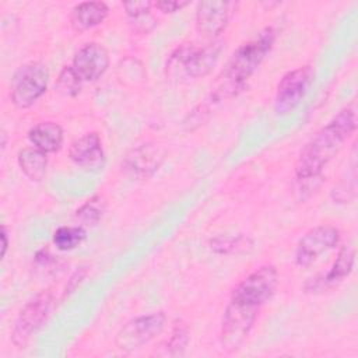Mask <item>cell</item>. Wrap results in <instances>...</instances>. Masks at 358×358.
<instances>
[{
	"label": "cell",
	"mask_w": 358,
	"mask_h": 358,
	"mask_svg": "<svg viewBox=\"0 0 358 358\" xmlns=\"http://www.w3.org/2000/svg\"><path fill=\"white\" fill-rule=\"evenodd\" d=\"M313 77L315 71L309 64L301 66L284 74L277 85L274 112L277 115H288L291 110H294L310 88Z\"/></svg>",
	"instance_id": "ba28073f"
},
{
	"label": "cell",
	"mask_w": 358,
	"mask_h": 358,
	"mask_svg": "<svg viewBox=\"0 0 358 358\" xmlns=\"http://www.w3.org/2000/svg\"><path fill=\"white\" fill-rule=\"evenodd\" d=\"M108 6L103 1H84L73 7L70 24L74 31L83 32L99 25L108 15Z\"/></svg>",
	"instance_id": "9a60e30c"
},
{
	"label": "cell",
	"mask_w": 358,
	"mask_h": 358,
	"mask_svg": "<svg viewBox=\"0 0 358 358\" xmlns=\"http://www.w3.org/2000/svg\"><path fill=\"white\" fill-rule=\"evenodd\" d=\"M260 308L229 298L221 322V345L227 352L236 351L248 338Z\"/></svg>",
	"instance_id": "277c9868"
},
{
	"label": "cell",
	"mask_w": 358,
	"mask_h": 358,
	"mask_svg": "<svg viewBox=\"0 0 358 358\" xmlns=\"http://www.w3.org/2000/svg\"><path fill=\"white\" fill-rule=\"evenodd\" d=\"M53 306L50 291H42L31 299L20 312L11 331V341L17 347H25L31 336L46 322Z\"/></svg>",
	"instance_id": "9c48e42d"
},
{
	"label": "cell",
	"mask_w": 358,
	"mask_h": 358,
	"mask_svg": "<svg viewBox=\"0 0 358 358\" xmlns=\"http://www.w3.org/2000/svg\"><path fill=\"white\" fill-rule=\"evenodd\" d=\"M355 129L357 109L355 105L351 103L341 109L302 148L295 164L296 179L315 180L320 176L322 171L340 152Z\"/></svg>",
	"instance_id": "6da1fadb"
},
{
	"label": "cell",
	"mask_w": 358,
	"mask_h": 358,
	"mask_svg": "<svg viewBox=\"0 0 358 358\" xmlns=\"http://www.w3.org/2000/svg\"><path fill=\"white\" fill-rule=\"evenodd\" d=\"M340 242V231L327 224L310 228L298 242L295 249V263L299 267L310 266L320 255L334 249Z\"/></svg>",
	"instance_id": "30bf717a"
},
{
	"label": "cell",
	"mask_w": 358,
	"mask_h": 358,
	"mask_svg": "<svg viewBox=\"0 0 358 358\" xmlns=\"http://www.w3.org/2000/svg\"><path fill=\"white\" fill-rule=\"evenodd\" d=\"M354 266V249L348 245L343 246L337 255L336 262L333 263L330 271L326 274V277H323L322 282L326 285H333L338 281H341L343 278H345Z\"/></svg>",
	"instance_id": "ac0fdd59"
},
{
	"label": "cell",
	"mask_w": 358,
	"mask_h": 358,
	"mask_svg": "<svg viewBox=\"0 0 358 358\" xmlns=\"http://www.w3.org/2000/svg\"><path fill=\"white\" fill-rule=\"evenodd\" d=\"M106 208V201L102 196L96 194L88 199L77 211L76 218L85 225H95L103 215Z\"/></svg>",
	"instance_id": "d6986e66"
},
{
	"label": "cell",
	"mask_w": 358,
	"mask_h": 358,
	"mask_svg": "<svg viewBox=\"0 0 358 358\" xmlns=\"http://www.w3.org/2000/svg\"><path fill=\"white\" fill-rule=\"evenodd\" d=\"M189 341V331H187V326L183 324L182 322L176 323L172 331V336L169 338L168 347L172 355H182L183 350L186 348Z\"/></svg>",
	"instance_id": "7402d4cb"
},
{
	"label": "cell",
	"mask_w": 358,
	"mask_h": 358,
	"mask_svg": "<svg viewBox=\"0 0 358 358\" xmlns=\"http://www.w3.org/2000/svg\"><path fill=\"white\" fill-rule=\"evenodd\" d=\"M70 159L85 171H99L105 164L101 138L96 133H87L74 140L69 150Z\"/></svg>",
	"instance_id": "4fadbf2b"
},
{
	"label": "cell",
	"mask_w": 358,
	"mask_h": 358,
	"mask_svg": "<svg viewBox=\"0 0 358 358\" xmlns=\"http://www.w3.org/2000/svg\"><path fill=\"white\" fill-rule=\"evenodd\" d=\"M278 285V271L273 264H264L235 285L231 299L262 308L274 295Z\"/></svg>",
	"instance_id": "8992f818"
},
{
	"label": "cell",
	"mask_w": 358,
	"mask_h": 358,
	"mask_svg": "<svg viewBox=\"0 0 358 358\" xmlns=\"http://www.w3.org/2000/svg\"><path fill=\"white\" fill-rule=\"evenodd\" d=\"M165 323L166 316L164 312L137 316L120 327L116 334L115 344L120 351H136L161 334Z\"/></svg>",
	"instance_id": "52a82bcc"
},
{
	"label": "cell",
	"mask_w": 358,
	"mask_h": 358,
	"mask_svg": "<svg viewBox=\"0 0 358 358\" xmlns=\"http://www.w3.org/2000/svg\"><path fill=\"white\" fill-rule=\"evenodd\" d=\"M85 239V231L81 227H60L53 234V243L59 250H71Z\"/></svg>",
	"instance_id": "ffe728a7"
},
{
	"label": "cell",
	"mask_w": 358,
	"mask_h": 358,
	"mask_svg": "<svg viewBox=\"0 0 358 358\" xmlns=\"http://www.w3.org/2000/svg\"><path fill=\"white\" fill-rule=\"evenodd\" d=\"M81 78L76 74L71 66L63 67V70L59 74L57 83H56V90L64 95V96H74L80 92L81 88Z\"/></svg>",
	"instance_id": "44dd1931"
},
{
	"label": "cell",
	"mask_w": 358,
	"mask_h": 358,
	"mask_svg": "<svg viewBox=\"0 0 358 358\" xmlns=\"http://www.w3.org/2000/svg\"><path fill=\"white\" fill-rule=\"evenodd\" d=\"M275 39V31L266 28L255 39L241 45L229 57L218 88L211 92V103L221 102L238 94L248 81V78L257 70L270 52Z\"/></svg>",
	"instance_id": "7a4b0ae2"
},
{
	"label": "cell",
	"mask_w": 358,
	"mask_h": 358,
	"mask_svg": "<svg viewBox=\"0 0 358 358\" xmlns=\"http://www.w3.org/2000/svg\"><path fill=\"white\" fill-rule=\"evenodd\" d=\"M48 81L49 71L45 64L32 62L21 66L11 78V102L20 109L32 106L45 94Z\"/></svg>",
	"instance_id": "5b68a950"
},
{
	"label": "cell",
	"mask_w": 358,
	"mask_h": 358,
	"mask_svg": "<svg viewBox=\"0 0 358 358\" xmlns=\"http://www.w3.org/2000/svg\"><path fill=\"white\" fill-rule=\"evenodd\" d=\"M187 1H178V0H164V1H157L154 6L162 11V13H175L185 6H187Z\"/></svg>",
	"instance_id": "cb8c5ba5"
},
{
	"label": "cell",
	"mask_w": 358,
	"mask_h": 358,
	"mask_svg": "<svg viewBox=\"0 0 358 358\" xmlns=\"http://www.w3.org/2000/svg\"><path fill=\"white\" fill-rule=\"evenodd\" d=\"M7 246H8V241H7V231H6V227L3 225V227H1V257H4L6 250H7Z\"/></svg>",
	"instance_id": "d4e9b609"
},
{
	"label": "cell",
	"mask_w": 358,
	"mask_h": 358,
	"mask_svg": "<svg viewBox=\"0 0 358 358\" xmlns=\"http://www.w3.org/2000/svg\"><path fill=\"white\" fill-rule=\"evenodd\" d=\"M28 138L45 154L56 152L63 144V129L55 122H39L28 131Z\"/></svg>",
	"instance_id": "2e32d148"
},
{
	"label": "cell",
	"mask_w": 358,
	"mask_h": 358,
	"mask_svg": "<svg viewBox=\"0 0 358 358\" xmlns=\"http://www.w3.org/2000/svg\"><path fill=\"white\" fill-rule=\"evenodd\" d=\"M124 10H126V14L130 17V18H140L145 14H148L150 8L152 7V3L151 1H130V3H124Z\"/></svg>",
	"instance_id": "603a6c76"
},
{
	"label": "cell",
	"mask_w": 358,
	"mask_h": 358,
	"mask_svg": "<svg viewBox=\"0 0 358 358\" xmlns=\"http://www.w3.org/2000/svg\"><path fill=\"white\" fill-rule=\"evenodd\" d=\"M221 50L222 42L217 39L206 46L180 45L166 60V76L179 83L203 78L217 63Z\"/></svg>",
	"instance_id": "3957f363"
},
{
	"label": "cell",
	"mask_w": 358,
	"mask_h": 358,
	"mask_svg": "<svg viewBox=\"0 0 358 358\" xmlns=\"http://www.w3.org/2000/svg\"><path fill=\"white\" fill-rule=\"evenodd\" d=\"M18 165L29 180L39 182L46 173L48 157L38 148H22L18 152Z\"/></svg>",
	"instance_id": "e0dca14e"
},
{
	"label": "cell",
	"mask_w": 358,
	"mask_h": 358,
	"mask_svg": "<svg viewBox=\"0 0 358 358\" xmlns=\"http://www.w3.org/2000/svg\"><path fill=\"white\" fill-rule=\"evenodd\" d=\"M71 67L81 81H95L108 70L109 53L101 43H85L76 52Z\"/></svg>",
	"instance_id": "8fae6325"
},
{
	"label": "cell",
	"mask_w": 358,
	"mask_h": 358,
	"mask_svg": "<svg viewBox=\"0 0 358 358\" xmlns=\"http://www.w3.org/2000/svg\"><path fill=\"white\" fill-rule=\"evenodd\" d=\"M162 152L154 144H143L133 148L123 161V168L136 176L152 175L162 162Z\"/></svg>",
	"instance_id": "5bb4252c"
},
{
	"label": "cell",
	"mask_w": 358,
	"mask_h": 358,
	"mask_svg": "<svg viewBox=\"0 0 358 358\" xmlns=\"http://www.w3.org/2000/svg\"><path fill=\"white\" fill-rule=\"evenodd\" d=\"M231 1H201L196 11V28L204 36L215 38L228 25L232 14Z\"/></svg>",
	"instance_id": "7c38bea8"
}]
</instances>
